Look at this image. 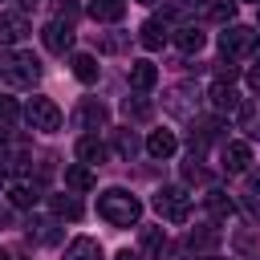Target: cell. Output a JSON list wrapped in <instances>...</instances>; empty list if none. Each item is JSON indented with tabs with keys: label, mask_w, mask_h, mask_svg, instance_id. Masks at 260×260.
<instances>
[{
	"label": "cell",
	"mask_w": 260,
	"mask_h": 260,
	"mask_svg": "<svg viewBox=\"0 0 260 260\" xmlns=\"http://www.w3.org/2000/svg\"><path fill=\"white\" fill-rule=\"evenodd\" d=\"M256 4H260V0H256Z\"/></svg>",
	"instance_id": "cell-47"
},
{
	"label": "cell",
	"mask_w": 260,
	"mask_h": 260,
	"mask_svg": "<svg viewBox=\"0 0 260 260\" xmlns=\"http://www.w3.org/2000/svg\"><path fill=\"white\" fill-rule=\"evenodd\" d=\"M175 150H179V138H175L171 130H154V134L146 138V154H150V158H171Z\"/></svg>",
	"instance_id": "cell-16"
},
{
	"label": "cell",
	"mask_w": 260,
	"mask_h": 260,
	"mask_svg": "<svg viewBox=\"0 0 260 260\" xmlns=\"http://www.w3.org/2000/svg\"><path fill=\"white\" fill-rule=\"evenodd\" d=\"M41 41H45V49L49 53H69L73 49V24H61V20H49L45 28H41Z\"/></svg>",
	"instance_id": "cell-9"
},
{
	"label": "cell",
	"mask_w": 260,
	"mask_h": 260,
	"mask_svg": "<svg viewBox=\"0 0 260 260\" xmlns=\"http://www.w3.org/2000/svg\"><path fill=\"white\" fill-rule=\"evenodd\" d=\"M203 8H207V20H215V24H232L236 20V0H207Z\"/></svg>",
	"instance_id": "cell-24"
},
{
	"label": "cell",
	"mask_w": 260,
	"mask_h": 260,
	"mask_svg": "<svg viewBox=\"0 0 260 260\" xmlns=\"http://www.w3.org/2000/svg\"><path fill=\"white\" fill-rule=\"evenodd\" d=\"M93 171L85 167V162H73V167H65V187L69 191H93Z\"/></svg>",
	"instance_id": "cell-21"
},
{
	"label": "cell",
	"mask_w": 260,
	"mask_h": 260,
	"mask_svg": "<svg viewBox=\"0 0 260 260\" xmlns=\"http://www.w3.org/2000/svg\"><path fill=\"white\" fill-rule=\"evenodd\" d=\"M223 167L232 175H244L252 167V146L248 142H223Z\"/></svg>",
	"instance_id": "cell-13"
},
{
	"label": "cell",
	"mask_w": 260,
	"mask_h": 260,
	"mask_svg": "<svg viewBox=\"0 0 260 260\" xmlns=\"http://www.w3.org/2000/svg\"><path fill=\"white\" fill-rule=\"evenodd\" d=\"M219 130H223V122H219V118H195V122H191V150L199 154L207 142H215V138H219Z\"/></svg>",
	"instance_id": "cell-11"
},
{
	"label": "cell",
	"mask_w": 260,
	"mask_h": 260,
	"mask_svg": "<svg viewBox=\"0 0 260 260\" xmlns=\"http://www.w3.org/2000/svg\"><path fill=\"white\" fill-rule=\"evenodd\" d=\"M28 240H37V244H57V240H61V223H57V219H32V223H28Z\"/></svg>",
	"instance_id": "cell-22"
},
{
	"label": "cell",
	"mask_w": 260,
	"mask_h": 260,
	"mask_svg": "<svg viewBox=\"0 0 260 260\" xmlns=\"http://www.w3.org/2000/svg\"><path fill=\"white\" fill-rule=\"evenodd\" d=\"M0 260H12V256H8V252H4V248H0Z\"/></svg>",
	"instance_id": "cell-41"
},
{
	"label": "cell",
	"mask_w": 260,
	"mask_h": 260,
	"mask_svg": "<svg viewBox=\"0 0 260 260\" xmlns=\"http://www.w3.org/2000/svg\"><path fill=\"white\" fill-rule=\"evenodd\" d=\"M162 110L175 114V118H195V110H199V89H195L191 81L171 85V89L162 93Z\"/></svg>",
	"instance_id": "cell-5"
},
{
	"label": "cell",
	"mask_w": 260,
	"mask_h": 260,
	"mask_svg": "<svg viewBox=\"0 0 260 260\" xmlns=\"http://www.w3.org/2000/svg\"><path fill=\"white\" fill-rule=\"evenodd\" d=\"M69 69H73V77L85 81V85L98 81V57H93V53H73V57H69Z\"/></svg>",
	"instance_id": "cell-20"
},
{
	"label": "cell",
	"mask_w": 260,
	"mask_h": 260,
	"mask_svg": "<svg viewBox=\"0 0 260 260\" xmlns=\"http://www.w3.org/2000/svg\"><path fill=\"white\" fill-rule=\"evenodd\" d=\"M32 28H28V16L24 12H0V45L12 49L16 41H24Z\"/></svg>",
	"instance_id": "cell-10"
},
{
	"label": "cell",
	"mask_w": 260,
	"mask_h": 260,
	"mask_svg": "<svg viewBox=\"0 0 260 260\" xmlns=\"http://www.w3.org/2000/svg\"><path fill=\"white\" fill-rule=\"evenodd\" d=\"M12 260H24V256H12Z\"/></svg>",
	"instance_id": "cell-44"
},
{
	"label": "cell",
	"mask_w": 260,
	"mask_h": 260,
	"mask_svg": "<svg viewBox=\"0 0 260 260\" xmlns=\"http://www.w3.org/2000/svg\"><path fill=\"white\" fill-rule=\"evenodd\" d=\"M203 203H207V211H211L215 219H228V215H236V203H232L223 191H207V199H203Z\"/></svg>",
	"instance_id": "cell-26"
},
{
	"label": "cell",
	"mask_w": 260,
	"mask_h": 260,
	"mask_svg": "<svg viewBox=\"0 0 260 260\" xmlns=\"http://www.w3.org/2000/svg\"><path fill=\"white\" fill-rule=\"evenodd\" d=\"M122 114H126V118H138V122H142V118H150V114H154V106H150L146 98H126V102H122Z\"/></svg>",
	"instance_id": "cell-30"
},
{
	"label": "cell",
	"mask_w": 260,
	"mask_h": 260,
	"mask_svg": "<svg viewBox=\"0 0 260 260\" xmlns=\"http://www.w3.org/2000/svg\"><path fill=\"white\" fill-rule=\"evenodd\" d=\"M179 4H187V8H195V4H207V0H179Z\"/></svg>",
	"instance_id": "cell-40"
},
{
	"label": "cell",
	"mask_w": 260,
	"mask_h": 260,
	"mask_svg": "<svg viewBox=\"0 0 260 260\" xmlns=\"http://www.w3.org/2000/svg\"><path fill=\"white\" fill-rule=\"evenodd\" d=\"M0 187H4V175H0Z\"/></svg>",
	"instance_id": "cell-45"
},
{
	"label": "cell",
	"mask_w": 260,
	"mask_h": 260,
	"mask_svg": "<svg viewBox=\"0 0 260 260\" xmlns=\"http://www.w3.org/2000/svg\"><path fill=\"white\" fill-rule=\"evenodd\" d=\"M114 260H142V256H138V252H130V248H122V252H118Z\"/></svg>",
	"instance_id": "cell-38"
},
{
	"label": "cell",
	"mask_w": 260,
	"mask_h": 260,
	"mask_svg": "<svg viewBox=\"0 0 260 260\" xmlns=\"http://www.w3.org/2000/svg\"><path fill=\"white\" fill-rule=\"evenodd\" d=\"M24 4H37V0H24Z\"/></svg>",
	"instance_id": "cell-46"
},
{
	"label": "cell",
	"mask_w": 260,
	"mask_h": 260,
	"mask_svg": "<svg viewBox=\"0 0 260 260\" xmlns=\"http://www.w3.org/2000/svg\"><path fill=\"white\" fill-rule=\"evenodd\" d=\"M175 45H179L183 53H199V49H203V32H199L195 24H187V28L175 32Z\"/></svg>",
	"instance_id": "cell-28"
},
{
	"label": "cell",
	"mask_w": 260,
	"mask_h": 260,
	"mask_svg": "<svg viewBox=\"0 0 260 260\" xmlns=\"http://www.w3.org/2000/svg\"><path fill=\"white\" fill-rule=\"evenodd\" d=\"M89 16L102 24H114L126 16V0H89Z\"/></svg>",
	"instance_id": "cell-18"
},
{
	"label": "cell",
	"mask_w": 260,
	"mask_h": 260,
	"mask_svg": "<svg viewBox=\"0 0 260 260\" xmlns=\"http://www.w3.org/2000/svg\"><path fill=\"white\" fill-rule=\"evenodd\" d=\"M0 81L12 89H28L41 81V61L24 49H4L0 53Z\"/></svg>",
	"instance_id": "cell-2"
},
{
	"label": "cell",
	"mask_w": 260,
	"mask_h": 260,
	"mask_svg": "<svg viewBox=\"0 0 260 260\" xmlns=\"http://www.w3.org/2000/svg\"><path fill=\"white\" fill-rule=\"evenodd\" d=\"M126 45H130V32H106V37L98 41V49H102V53H122Z\"/></svg>",
	"instance_id": "cell-32"
},
{
	"label": "cell",
	"mask_w": 260,
	"mask_h": 260,
	"mask_svg": "<svg viewBox=\"0 0 260 260\" xmlns=\"http://www.w3.org/2000/svg\"><path fill=\"white\" fill-rule=\"evenodd\" d=\"M49 207L57 219H81V203L77 195H49Z\"/></svg>",
	"instance_id": "cell-23"
},
{
	"label": "cell",
	"mask_w": 260,
	"mask_h": 260,
	"mask_svg": "<svg viewBox=\"0 0 260 260\" xmlns=\"http://www.w3.org/2000/svg\"><path fill=\"white\" fill-rule=\"evenodd\" d=\"M207 102H211V110H215V114H240V106H244V102H240V93L232 89V81H219V77L211 81Z\"/></svg>",
	"instance_id": "cell-8"
},
{
	"label": "cell",
	"mask_w": 260,
	"mask_h": 260,
	"mask_svg": "<svg viewBox=\"0 0 260 260\" xmlns=\"http://www.w3.org/2000/svg\"><path fill=\"white\" fill-rule=\"evenodd\" d=\"M215 244H219V232H215V228H199V232L187 236V248H191V252H211Z\"/></svg>",
	"instance_id": "cell-27"
},
{
	"label": "cell",
	"mask_w": 260,
	"mask_h": 260,
	"mask_svg": "<svg viewBox=\"0 0 260 260\" xmlns=\"http://www.w3.org/2000/svg\"><path fill=\"white\" fill-rule=\"evenodd\" d=\"M142 248H146L150 256H162V252H167V232H162V228H142Z\"/></svg>",
	"instance_id": "cell-29"
},
{
	"label": "cell",
	"mask_w": 260,
	"mask_h": 260,
	"mask_svg": "<svg viewBox=\"0 0 260 260\" xmlns=\"http://www.w3.org/2000/svg\"><path fill=\"white\" fill-rule=\"evenodd\" d=\"M138 41H142V49H162V45H167V20L150 16V20L138 28Z\"/></svg>",
	"instance_id": "cell-19"
},
{
	"label": "cell",
	"mask_w": 260,
	"mask_h": 260,
	"mask_svg": "<svg viewBox=\"0 0 260 260\" xmlns=\"http://www.w3.org/2000/svg\"><path fill=\"white\" fill-rule=\"evenodd\" d=\"M256 45H260V32L248 28V24H223V32H219L223 57H248Z\"/></svg>",
	"instance_id": "cell-4"
},
{
	"label": "cell",
	"mask_w": 260,
	"mask_h": 260,
	"mask_svg": "<svg viewBox=\"0 0 260 260\" xmlns=\"http://www.w3.org/2000/svg\"><path fill=\"white\" fill-rule=\"evenodd\" d=\"M248 85H252V89H256V93H260V61H256V65H252V69H248Z\"/></svg>",
	"instance_id": "cell-35"
},
{
	"label": "cell",
	"mask_w": 260,
	"mask_h": 260,
	"mask_svg": "<svg viewBox=\"0 0 260 260\" xmlns=\"http://www.w3.org/2000/svg\"><path fill=\"white\" fill-rule=\"evenodd\" d=\"M16 118H20V106L0 93V126H8V122H16Z\"/></svg>",
	"instance_id": "cell-34"
},
{
	"label": "cell",
	"mask_w": 260,
	"mask_h": 260,
	"mask_svg": "<svg viewBox=\"0 0 260 260\" xmlns=\"http://www.w3.org/2000/svg\"><path fill=\"white\" fill-rule=\"evenodd\" d=\"M199 260H215V256H199Z\"/></svg>",
	"instance_id": "cell-43"
},
{
	"label": "cell",
	"mask_w": 260,
	"mask_h": 260,
	"mask_svg": "<svg viewBox=\"0 0 260 260\" xmlns=\"http://www.w3.org/2000/svg\"><path fill=\"white\" fill-rule=\"evenodd\" d=\"M53 12H57L53 20H61V24H73L81 8H77V0H53Z\"/></svg>",
	"instance_id": "cell-33"
},
{
	"label": "cell",
	"mask_w": 260,
	"mask_h": 260,
	"mask_svg": "<svg viewBox=\"0 0 260 260\" xmlns=\"http://www.w3.org/2000/svg\"><path fill=\"white\" fill-rule=\"evenodd\" d=\"M248 211H252V215L260 219V195H248Z\"/></svg>",
	"instance_id": "cell-36"
},
{
	"label": "cell",
	"mask_w": 260,
	"mask_h": 260,
	"mask_svg": "<svg viewBox=\"0 0 260 260\" xmlns=\"http://www.w3.org/2000/svg\"><path fill=\"white\" fill-rule=\"evenodd\" d=\"M98 215H102L110 228H130V223H138L142 203H138V195H130V191H122V187H110V191L98 195Z\"/></svg>",
	"instance_id": "cell-1"
},
{
	"label": "cell",
	"mask_w": 260,
	"mask_h": 260,
	"mask_svg": "<svg viewBox=\"0 0 260 260\" xmlns=\"http://www.w3.org/2000/svg\"><path fill=\"white\" fill-rule=\"evenodd\" d=\"M37 199H41V183L20 179V183L8 187V203H12V207H37Z\"/></svg>",
	"instance_id": "cell-17"
},
{
	"label": "cell",
	"mask_w": 260,
	"mask_h": 260,
	"mask_svg": "<svg viewBox=\"0 0 260 260\" xmlns=\"http://www.w3.org/2000/svg\"><path fill=\"white\" fill-rule=\"evenodd\" d=\"M77 158H81L85 167H93V162L102 167V162L110 158V150H106V142H102L98 134H81V138H77Z\"/></svg>",
	"instance_id": "cell-12"
},
{
	"label": "cell",
	"mask_w": 260,
	"mask_h": 260,
	"mask_svg": "<svg viewBox=\"0 0 260 260\" xmlns=\"http://www.w3.org/2000/svg\"><path fill=\"white\" fill-rule=\"evenodd\" d=\"M24 118H28L32 130H45V134L61 130V106H57L53 98H32L28 110H24Z\"/></svg>",
	"instance_id": "cell-6"
},
{
	"label": "cell",
	"mask_w": 260,
	"mask_h": 260,
	"mask_svg": "<svg viewBox=\"0 0 260 260\" xmlns=\"http://www.w3.org/2000/svg\"><path fill=\"white\" fill-rule=\"evenodd\" d=\"M114 146H118L122 158H134V150H138V134H134V130H114Z\"/></svg>",
	"instance_id": "cell-31"
},
{
	"label": "cell",
	"mask_w": 260,
	"mask_h": 260,
	"mask_svg": "<svg viewBox=\"0 0 260 260\" xmlns=\"http://www.w3.org/2000/svg\"><path fill=\"white\" fill-rule=\"evenodd\" d=\"M106 122H110V110L98 98H81V106L73 110V126L77 130H106Z\"/></svg>",
	"instance_id": "cell-7"
},
{
	"label": "cell",
	"mask_w": 260,
	"mask_h": 260,
	"mask_svg": "<svg viewBox=\"0 0 260 260\" xmlns=\"http://www.w3.org/2000/svg\"><path fill=\"white\" fill-rule=\"evenodd\" d=\"M138 4H158V0H138Z\"/></svg>",
	"instance_id": "cell-42"
},
{
	"label": "cell",
	"mask_w": 260,
	"mask_h": 260,
	"mask_svg": "<svg viewBox=\"0 0 260 260\" xmlns=\"http://www.w3.org/2000/svg\"><path fill=\"white\" fill-rule=\"evenodd\" d=\"M154 81H158V69H154V61H130V85H134L138 93L154 89Z\"/></svg>",
	"instance_id": "cell-15"
},
{
	"label": "cell",
	"mask_w": 260,
	"mask_h": 260,
	"mask_svg": "<svg viewBox=\"0 0 260 260\" xmlns=\"http://www.w3.org/2000/svg\"><path fill=\"white\" fill-rule=\"evenodd\" d=\"M65 260H106V252H102V244L93 236H77V240H69Z\"/></svg>",
	"instance_id": "cell-14"
},
{
	"label": "cell",
	"mask_w": 260,
	"mask_h": 260,
	"mask_svg": "<svg viewBox=\"0 0 260 260\" xmlns=\"http://www.w3.org/2000/svg\"><path fill=\"white\" fill-rule=\"evenodd\" d=\"M154 211H158L162 219H171V223H187V219H191V195H187L183 187H162V191L154 195Z\"/></svg>",
	"instance_id": "cell-3"
},
{
	"label": "cell",
	"mask_w": 260,
	"mask_h": 260,
	"mask_svg": "<svg viewBox=\"0 0 260 260\" xmlns=\"http://www.w3.org/2000/svg\"><path fill=\"white\" fill-rule=\"evenodd\" d=\"M240 130H244L248 138H260V102L240 106Z\"/></svg>",
	"instance_id": "cell-25"
},
{
	"label": "cell",
	"mask_w": 260,
	"mask_h": 260,
	"mask_svg": "<svg viewBox=\"0 0 260 260\" xmlns=\"http://www.w3.org/2000/svg\"><path fill=\"white\" fill-rule=\"evenodd\" d=\"M12 223V211H8V203H0V228H8Z\"/></svg>",
	"instance_id": "cell-37"
},
{
	"label": "cell",
	"mask_w": 260,
	"mask_h": 260,
	"mask_svg": "<svg viewBox=\"0 0 260 260\" xmlns=\"http://www.w3.org/2000/svg\"><path fill=\"white\" fill-rule=\"evenodd\" d=\"M4 150H8V130L0 126V158H4Z\"/></svg>",
	"instance_id": "cell-39"
}]
</instances>
